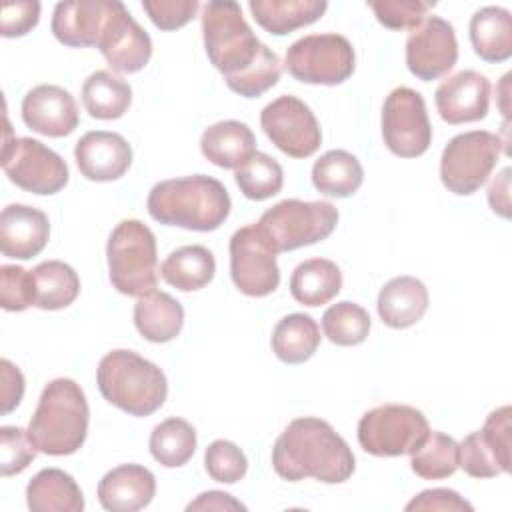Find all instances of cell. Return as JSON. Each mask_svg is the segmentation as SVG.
Segmentation results:
<instances>
[{
  "mask_svg": "<svg viewBox=\"0 0 512 512\" xmlns=\"http://www.w3.org/2000/svg\"><path fill=\"white\" fill-rule=\"evenodd\" d=\"M342 288V272L328 258H310L300 262L290 276V294L304 306H322Z\"/></svg>",
  "mask_w": 512,
  "mask_h": 512,
  "instance_id": "obj_31",
  "label": "cell"
},
{
  "mask_svg": "<svg viewBox=\"0 0 512 512\" xmlns=\"http://www.w3.org/2000/svg\"><path fill=\"white\" fill-rule=\"evenodd\" d=\"M372 8L376 20L390 28V30H404V28H416L428 10L436 6V2H424V0H372L368 2Z\"/></svg>",
  "mask_w": 512,
  "mask_h": 512,
  "instance_id": "obj_43",
  "label": "cell"
},
{
  "mask_svg": "<svg viewBox=\"0 0 512 512\" xmlns=\"http://www.w3.org/2000/svg\"><path fill=\"white\" fill-rule=\"evenodd\" d=\"M428 288L414 276H396L388 280L378 292V316L396 330L410 328L428 310Z\"/></svg>",
  "mask_w": 512,
  "mask_h": 512,
  "instance_id": "obj_24",
  "label": "cell"
},
{
  "mask_svg": "<svg viewBox=\"0 0 512 512\" xmlns=\"http://www.w3.org/2000/svg\"><path fill=\"white\" fill-rule=\"evenodd\" d=\"M74 158L84 178L92 182H112L128 172L132 148L126 138L116 132L92 130L76 142Z\"/></svg>",
  "mask_w": 512,
  "mask_h": 512,
  "instance_id": "obj_21",
  "label": "cell"
},
{
  "mask_svg": "<svg viewBox=\"0 0 512 512\" xmlns=\"http://www.w3.org/2000/svg\"><path fill=\"white\" fill-rule=\"evenodd\" d=\"M406 510H442V512H472V504L466 502L458 492L448 488H432L422 490L418 496H414Z\"/></svg>",
  "mask_w": 512,
  "mask_h": 512,
  "instance_id": "obj_46",
  "label": "cell"
},
{
  "mask_svg": "<svg viewBox=\"0 0 512 512\" xmlns=\"http://www.w3.org/2000/svg\"><path fill=\"white\" fill-rule=\"evenodd\" d=\"M338 216V208L332 202L286 198L268 208L254 224L268 248L278 254L328 238L338 224Z\"/></svg>",
  "mask_w": 512,
  "mask_h": 512,
  "instance_id": "obj_7",
  "label": "cell"
},
{
  "mask_svg": "<svg viewBox=\"0 0 512 512\" xmlns=\"http://www.w3.org/2000/svg\"><path fill=\"white\" fill-rule=\"evenodd\" d=\"M204 468L212 480L222 484H234L244 478L248 470V460L234 442L214 440L204 452Z\"/></svg>",
  "mask_w": 512,
  "mask_h": 512,
  "instance_id": "obj_40",
  "label": "cell"
},
{
  "mask_svg": "<svg viewBox=\"0 0 512 512\" xmlns=\"http://www.w3.org/2000/svg\"><path fill=\"white\" fill-rule=\"evenodd\" d=\"M458 60L454 26L440 18H424L406 40V66L418 80L432 82L448 74Z\"/></svg>",
  "mask_w": 512,
  "mask_h": 512,
  "instance_id": "obj_16",
  "label": "cell"
},
{
  "mask_svg": "<svg viewBox=\"0 0 512 512\" xmlns=\"http://www.w3.org/2000/svg\"><path fill=\"white\" fill-rule=\"evenodd\" d=\"M202 38L210 64L224 76L232 92L258 98L280 80L278 54L256 38L238 2H206L202 8Z\"/></svg>",
  "mask_w": 512,
  "mask_h": 512,
  "instance_id": "obj_1",
  "label": "cell"
},
{
  "mask_svg": "<svg viewBox=\"0 0 512 512\" xmlns=\"http://www.w3.org/2000/svg\"><path fill=\"white\" fill-rule=\"evenodd\" d=\"M260 126L268 140L292 158L312 156L322 142L320 124L300 98L284 94L260 112Z\"/></svg>",
  "mask_w": 512,
  "mask_h": 512,
  "instance_id": "obj_13",
  "label": "cell"
},
{
  "mask_svg": "<svg viewBox=\"0 0 512 512\" xmlns=\"http://www.w3.org/2000/svg\"><path fill=\"white\" fill-rule=\"evenodd\" d=\"M234 180L240 192L248 200H268L282 190L284 170L276 158L256 152L234 172Z\"/></svg>",
  "mask_w": 512,
  "mask_h": 512,
  "instance_id": "obj_38",
  "label": "cell"
},
{
  "mask_svg": "<svg viewBox=\"0 0 512 512\" xmlns=\"http://www.w3.org/2000/svg\"><path fill=\"white\" fill-rule=\"evenodd\" d=\"M50 238L48 216L28 204H8L0 214V250L8 258L30 260Z\"/></svg>",
  "mask_w": 512,
  "mask_h": 512,
  "instance_id": "obj_22",
  "label": "cell"
},
{
  "mask_svg": "<svg viewBox=\"0 0 512 512\" xmlns=\"http://www.w3.org/2000/svg\"><path fill=\"white\" fill-rule=\"evenodd\" d=\"M504 142L488 130L456 134L442 150L440 180L456 196L474 194L494 170Z\"/></svg>",
  "mask_w": 512,
  "mask_h": 512,
  "instance_id": "obj_9",
  "label": "cell"
},
{
  "mask_svg": "<svg viewBox=\"0 0 512 512\" xmlns=\"http://www.w3.org/2000/svg\"><path fill=\"white\" fill-rule=\"evenodd\" d=\"M186 510H246V506L236 500L234 496L220 492V490H208L198 494L196 500H192Z\"/></svg>",
  "mask_w": 512,
  "mask_h": 512,
  "instance_id": "obj_49",
  "label": "cell"
},
{
  "mask_svg": "<svg viewBox=\"0 0 512 512\" xmlns=\"http://www.w3.org/2000/svg\"><path fill=\"white\" fill-rule=\"evenodd\" d=\"M230 276L234 286L252 298L272 294L280 284L276 252L268 248L256 224L238 228L230 238Z\"/></svg>",
  "mask_w": 512,
  "mask_h": 512,
  "instance_id": "obj_15",
  "label": "cell"
},
{
  "mask_svg": "<svg viewBox=\"0 0 512 512\" xmlns=\"http://www.w3.org/2000/svg\"><path fill=\"white\" fill-rule=\"evenodd\" d=\"M512 410L500 406L492 410L482 430L470 432L458 444V466L472 478H494L510 470Z\"/></svg>",
  "mask_w": 512,
  "mask_h": 512,
  "instance_id": "obj_14",
  "label": "cell"
},
{
  "mask_svg": "<svg viewBox=\"0 0 512 512\" xmlns=\"http://www.w3.org/2000/svg\"><path fill=\"white\" fill-rule=\"evenodd\" d=\"M148 214L166 226L212 232L224 224L232 200L224 184L206 174L162 180L146 198Z\"/></svg>",
  "mask_w": 512,
  "mask_h": 512,
  "instance_id": "obj_3",
  "label": "cell"
},
{
  "mask_svg": "<svg viewBox=\"0 0 512 512\" xmlns=\"http://www.w3.org/2000/svg\"><path fill=\"white\" fill-rule=\"evenodd\" d=\"M284 66L298 82L336 86L354 74L356 56L342 34H308L288 46Z\"/></svg>",
  "mask_w": 512,
  "mask_h": 512,
  "instance_id": "obj_10",
  "label": "cell"
},
{
  "mask_svg": "<svg viewBox=\"0 0 512 512\" xmlns=\"http://www.w3.org/2000/svg\"><path fill=\"white\" fill-rule=\"evenodd\" d=\"M142 8L160 30H178L188 24L198 8V0H142Z\"/></svg>",
  "mask_w": 512,
  "mask_h": 512,
  "instance_id": "obj_44",
  "label": "cell"
},
{
  "mask_svg": "<svg viewBox=\"0 0 512 512\" xmlns=\"http://www.w3.org/2000/svg\"><path fill=\"white\" fill-rule=\"evenodd\" d=\"M430 434L426 416L408 404H382L362 414L358 444L380 458L412 454Z\"/></svg>",
  "mask_w": 512,
  "mask_h": 512,
  "instance_id": "obj_8",
  "label": "cell"
},
{
  "mask_svg": "<svg viewBox=\"0 0 512 512\" xmlns=\"http://www.w3.org/2000/svg\"><path fill=\"white\" fill-rule=\"evenodd\" d=\"M0 306L8 312H22L36 306V282L32 270L16 264L0 266Z\"/></svg>",
  "mask_w": 512,
  "mask_h": 512,
  "instance_id": "obj_41",
  "label": "cell"
},
{
  "mask_svg": "<svg viewBox=\"0 0 512 512\" xmlns=\"http://www.w3.org/2000/svg\"><path fill=\"white\" fill-rule=\"evenodd\" d=\"M410 466L424 480L448 478L458 468V442L444 432L430 430L426 440L410 454Z\"/></svg>",
  "mask_w": 512,
  "mask_h": 512,
  "instance_id": "obj_37",
  "label": "cell"
},
{
  "mask_svg": "<svg viewBox=\"0 0 512 512\" xmlns=\"http://www.w3.org/2000/svg\"><path fill=\"white\" fill-rule=\"evenodd\" d=\"M130 102V84L110 70H96L82 84V104L96 120H116L124 116Z\"/></svg>",
  "mask_w": 512,
  "mask_h": 512,
  "instance_id": "obj_32",
  "label": "cell"
},
{
  "mask_svg": "<svg viewBox=\"0 0 512 512\" xmlns=\"http://www.w3.org/2000/svg\"><path fill=\"white\" fill-rule=\"evenodd\" d=\"M156 494L154 474L140 464H120L98 482V502L110 512H136Z\"/></svg>",
  "mask_w": 512,
  "mask_h": 512,
  "instance_id": "obj_23",
  "label": "cell"
},
{
  "mask_svg": "<svg viewBox=\"0 0 512 512\" xmlns=\"http://www.w3.org/2000/svg\"><path fill=\"white\" fill-rule=\"evenodd\" d=\"M200 150L214 166L236 170L256 154V138L248 124L240 120H222L202 132Z\"/></svg>",
  "mask_w": 512,
  "mask_h": 512,
  "instance_id": "obj_25",
  "label": "cell"
},
{
  "mask_svg": "<svg viewBox=\"0 0 512 512\" xmlns=\"http://www.w3.org/2000/svg\"><path fill=\"white\" fill-rule=\"evenodd\" d=\"M364 180L360 160L346 150H328L312 166V184L324 196L348 198Z\"/></svg>",
  "mask_w": 512,
  "mask_h": 512,
  "instance_id": "obj_33",
  "label": "cell"
},
{
  "mask_svg": "<svg viewBox=\"0 0 512 512\" xmlns=\"http://www.w3.org/2000/svg\"><path fill=\"white\" fill-rule=\"evenodd\" d=\"M488 202L498 216L510 218V168H502V172L490 182Z\"/></svg>",
  "mask_w": 512,
  "mask_h": 512,
  "instance_id": "obj_48",
  "label": "cell"
},
{
  "mask_svg": "<svg viewBox=\"0 0 512 512\" xmlns=\"http://www.w3.org/2000/svg\"><path fill=\"white\" fill-rule=\"evenodd\" d=\"M490 90V80L484 74L476 70H460L436 88V110L448 124L482 120L488 114Z\"/></svg>",
  "mask_w": 512,
  "mask_h": 512,
  "instance_id": "obj_19",
  "label": "cell"
},
{
  "mask_svg": "<svg viewBox=\"0 0 512 512\" xmlns=\"http://www.w3.org/2000/svg\"><path fill=\"white\" fill-rule=\"evenodd\" d=\"M32 274L36 282V306L42 310H62L80 294L78 274L62 260L40 262Z\"/></svg>",
  "mask_w": 512,
  "mask_h": 512,
  "instance_id": "obj_35",
  "label": "cell"
},
{
  "mask_svg": "<svg viewBox=\"0 0 512 512\" xmlns=\"http://www.w3.org/2000/svg\"><path fill=\"white\" fill-rule=\"evenodd\" d=\"M36 454L38 448L32 444L28 430L18 426L0 428V474L4 478L26 470Z\"/></svg>",
  "mask_w": 512,
  "mask_h": 512,
  "instance_id": "obj_42",
  "label": "cell"
},
{
  "mask_svg": "<svg viewBox=\"0 0 512 512\" xmlns=\"http://www.w3.org/2000/svg\"><path fill=\"white\" fill-rule=\"evenodd\" d=\"M184 324L182 304L168 292L152 290L134 304V326L142 338L154 344L174 340Z\"/></svg>",
  "mask_w": 512,
  "mask_h": 512,
  "instance_id": "obj_27",
  "label": "cell"
},
{
  "mask_svg": "<svg viewBox=\"0 0 512 512\" xmlns=\"http://www.w3.org/2000/svg\"><path fill=\"white\" fill-rule=\"evenodd\" d=\"M32 512H82L84 496L76 480L60 468H42L26 486Z\"/></svg>",
  "mask_w": 512,
  "mask_h": 512,
  "instance_id": "obj_26",
  "label": "cell"
},
{
  "mask_svg": "<svg viewBox=\"0 0 512 512\" xmlns=\"http://www.w3.org/2000/svg\"><path fill=\"white\" fill-rule=\"evenodd\" d=\"M116 0H70L58 2L52 12L50 30L54 38L70 48L98 46Z\"/></svg>",
  "mask_w": 512,
  "mask_h": 512,
  "instance_id": "obj_20",
  "label": "cell"
},
{
  "mask_svg": "<svg viewBox=\"0 0 512 512\" xmlns=\"http://www.w3.org/2000/svg\"><path fill=\"white\" fill-rule=\"evenodd\" d=\"M90 408L84 390L72 378L48 382L28 424V436L38 452L68 456L80 450L88 434Z\"/></svg>",
  "mask_w": 512,
  "mask_h": 512,
  "instance_id": "obj_4",
  "label": "cell"
},
{
  "mask_svg": "<svg viewBox=\"0 0 512 512\" xmlns=\"http://www.w3.org/2000/svg\"><path fill=\"white\" fill-rule=\"evenodd\" d=\"M0 376H2V414L12 412L22 396H24V376L18 370V366H14L10 360L2 358L0 360Z\"/></svg>",
  "mask_w": 512,
  "mask_h": 512,
  "instance_id": "obj_47",
  "label": "cell"
},
{
  "mask_svg": "<svg viewBox=\"0 0 512 512\" xmlns=\"http://www.w3.org/2000/svg\"><path fill=\"white\" fill-rule=\"evenodd\" d=\"M108 276L126 296H144L158 284V252L154 232L140 220L128 218L114 226L106 244Z\"/></svg>",
  "mask_w": 512,
  "mask_h": 512,
  "instance_id": "obj_6",
  "label": "cell"
},
{
  "mask_svg": "<svg viewBox=\"0 0 512 512\" xmlns=\"http://www.w3.org/2000/svg\"><path fill=\"white\" fill-rule=\"evenodd\" d=\"M12 130L6 122V138L2 146V168L18 188L50 196L60 192L70 178L68 164L60 154L34 138H10Z\"/></svg>",
  "mask_w": 512,
  "mask_h": 512,
  "instance_id": "obj_11",
  "label": "cell"
},
{
  "mask_svg": "<svg viewBox=\"0 0 512 512\" xmlns=\"http://www.w3.org/2000/svg\"><path fill=\"white\" fill-rule=\"evenodd\" d=\"M320 346V328L308 314L294 312L284 316L272 332V350L284 364H302Z\"/></svg>",
  "mask_w": 512,
  "mask_h": 512,
  "instance_id": "obj_34",
  "label": "cell"
},
{
  "mask_svg": "<svg viewBox=\"0 0 512 512\" xmlns=\"http://www.w3.org/2000/svg\"><path fill=\"white\" fill-rule=\"evenodd\" d=\"M40 20V2L18 0L2 6L0 34L4 38H18L28 34Z\"/></svg>",
  "mask_w": 512,
  "mask_h": 512,
  "instance_id": "obj_45",
  "label": "cell"
},
{
  "mask_svg": "<svg viewBox=\"0 0 512 512\" xmlns=\"http://www.w3.org/2000/svg\"><path fill=\"white\" fill-rule=\"evenodd\" d=\"M96 384L106 402L130 416H150L168 396L164 372L132 350H112L96 368Z\"/></svg>",
  "mask_w": 512,
  "mask_h": 512,
  "instance_id": "obj_5",
  "label": "cell"
},
{
  "mask_svg": "<svg viewBox=\"0 0 512 512\" xmlns=\"http://www.w3.org/2000/svg\"><path fill=\"white\" fill-rule=\"evenodd\" d=\"M322 330L336 346H356L368 338L370 314L360 304L342 300L322 314Z\"/></svg>",
  "mask_w": 512,
  "mask_h": 512,
  "instance_id": "obj_39",
  "label": "cell"
},
{
  "mask_svg": "<svg viewBox=\"0 0 512 512\" xmlns=\"http://www.w3.org/2000/svg\"><path fill=\"white\" fill-rule=\"evenodd\" d=\"M214 272V254L200 244H188L172 250L160 266V276L164 282L182 292H194L208 286Z\"/></svg>",
  "mask_w": 512,
  "mask_h": 512,
  "instance_id": "obj_30",
  "label": "cell"
},
{
  "mask_svg": "<svg viewBox=\"0 0 512 512\" xmlns=\"http://www.w3.org/2000/svg\"><path fill=\"white\" fill-rule=\"evenodd\" d=\"M148 446L158 464L178 468L184 466L196 452V430L184 418H166L154 426Z\"/></svg>",
  "mask_w": 512,
  "mask_h": 512,
  "instance_id": "obj_36",
  "label": "cell"
},
{
  "mask_svg": "<svg viewBox=\"0 0 512 512\" xmlns=\"http://www.w3.org/2000/svg\"><path fill=\"white\" fill-rule=\"evenodd\" d=\"M382 138L386 148L400 158L422 156L432 142V126L420 92L398 86L382 106Z\"/></svg>",
  "mask_w": 512,
  "mask_h": 512,
  "instance_id": "obj_12",
  "label": "cell"
},
{
  "mask_svg": "<svg viewBox=\"0 0 512 512\" xmlns=\"http://www.w3.org/2000/svg\"><path fill=\"white\" fill-rule=\"evenodd\" d=\"M470 42L484 62H504L512 56V16L506 8L484 6L470 18Z\"/></svg>",
  "mask_w": 512,
  "mask_h": 512,
  "instance_id": "obj_29",
  "label": "cell"
},
{
  "mask_svg": "<svg viewBox=\"0 0 512 512\" xmlns=\"http://www.w3.org/2000/svg\"><path fill=\"white\" fill-rule=\"evenodd\" d=\"M272 468L288 482L316 478L324 484H340L354 474L356 460L346 440L326 420L302 416L276 438Z\"/></svg>",
  "mask_w": 512,
  "mask_h": 512,
  "instance_id": "obj_2",
  "label": "cell"
},
{
  "mask_svg": "<svg viewBox=\"0 0 512 512\" xmlns=\"http://www.w3.org/2000/svg\"><path fill=\"white\" fill-rule=\"evenodd\" d=\"M24 124L48 138H62L76 130L80 122L74 96L56 84H38L22 98Z\"/></svg>",
  "mask_w": 512,
  "mask_h": 512,
  "instance_id": "obj_18",
  "label": "cell"
},
{
  "mask_svg": "<svg viewBox=\"0 0 512 512\" xmlns=\"http://www.w3.org/2000/svg\"><path fill=\"white\" fill-rule=\"evenodd\" d=\"M252 18L274 36L314 24L328 8L326 0H250Z\"/></svg>",
  "mask_w": 512,
  "mask_h": 512,
  "instance_id": "obj_28",
  "label": "cell"
},
{
  "mask_svg": "<svg viewBox=\"0 0 512 512\" xmlns=\"http://www.w3.org/2000/svg\"><path fill=\"white\" fill-rule=\"evenodd\" d=\"M96 48L102 52L108 66L120 74L140 72L152 56L148 32L130 16L122 2L114 4Z\"/></svg>",
  "mask_w": 512,
  "mask_h": 512,
  "instance_id": "obj_17",
  "label": "cell"
}]
</instances>
